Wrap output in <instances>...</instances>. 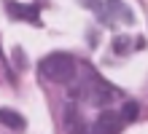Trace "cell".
Here are the masks:
<instances>
[{
	"instance_id": "cell-1",
	"label": "cell",
	"mask_w": 148,
	"mask_h": 134,
	"mask_svg": "<svg viewBox=\"0 0 148 134\" xmlns=\"http://www.w3.org/2000/svg\"><path fill=\"white\" fill-rule=\"evenodd\" d=\"M40 75L54 80V83H70L75 78V59L65 51L49 54L46 59L40 62Z\"/></svg>"
},
{
	"instance_id": "cell-2",
	"label": "cell",
	"mask_w": 148,
	"mask_h": 134,
	"mask_svg": "<svg viewBox=\"0 0 148 134\" xmlns=\"http://www.w3.org/2000/svg\"><path fill=\"white\" fill-rule=\"evenodd\" d=\"M124 129V121H121V115L116 110H102L97 115V121H94V134H121Z\"/></svg>"
},
{
	"instance_id": "cell-3",
	"label": "cell",
	"mask_w": 148,
	"mask_h": 134,
	"mask_svg": "<svg viewBox=\"0 0 148 134\" xmlns=\"http://www.w3.org/2000/svg\"><path fill=\"white\" fill-rule=\"evenodd\" d=\"M65 126L70 129V134H86V126H84L81 115H78V110H75V105H70L65 110Z\"/></svg>"
},
{
	"instance_id": "cell-4",
	"label": "cell",
	"mask_w": 148,
	"mask_h": 134,
	"mask_svg": "<svg viewBox=\"0 0 148 134\" xmlns=\"http://www.w3.org/2000/svg\"><path fill=\"white\" fill-rule=\"evenodd\" d=\"M8 14L19 16V19H27L32 24H40L38 22V8L35 5H19V3H8Z\"/></svg>"
},
{
	"instance_id": "cell-5",
	"label": "cell",
	"mask_w": 148,
	"mask_h": 134,
	"mask_svg": "<svg viewBox=\"0 0 148 134\" xmlns=\"http://www.w3.org/2000/svg\"><path fill=\"white\" fill-rule=\"evenodd\" d=\"M0 123H5L8 129H24V118L14 110H5V107H0Z\"/></svg>"
},
{
	"instance_id": "cell-6",
	"label": "cell",
	"mask_w": 148,
	"mask_h": 134,
	"mask_svg": "<svg viewBox=\"0 0 148 134\" xmlns=\"http://www.w3.org/2000/svg\"><path fill=\"white\" fill-rule=\"evenodd\" d=\"M119 115H121V121H124V123H127V121H135V118H137V102H127L124 107H121Z\"/></svg>"
},
{
	"instance_id": "cell-7",
	"label": "cell",
	"mask_w": 148,
	"mask_h": 134,
	"mask_svg": "<svg viewBox=\"0 0 148 134\" xmlns=\"http://www.w3.org/2000/svg\"><path fill=\"white\" fill-rule=\"evenodd\" d=\"M127 43H129L127 38H116V46H113V48H116V54H124V51H127Z\"/></svg>"
}]
</instances>
